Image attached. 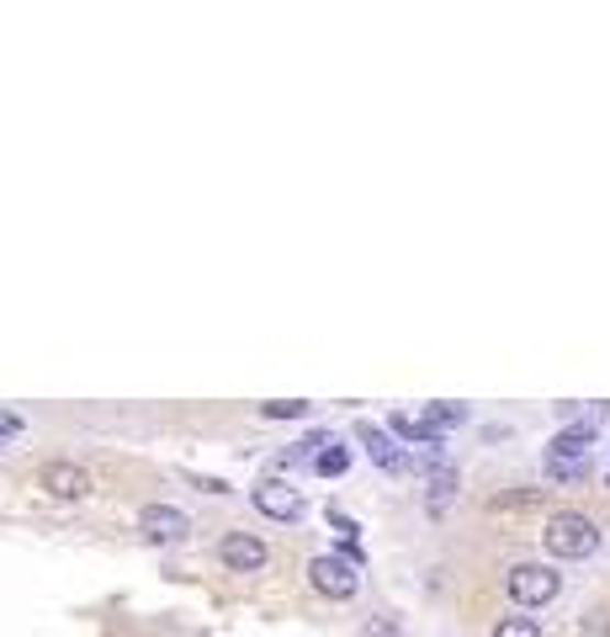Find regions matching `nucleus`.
<instances>
[{
	"label": "nucleus",
	"instance_id": "7ed1b4c3",
	"mask_svg": "<svg viewBox=\"0 0 610 637\" xmlns=\"http://www.w3.org/2000/svg\"><path fill=\"white\" fill-rule=\"evenodd\" d=\"M504 590H510V601H515V606L536 611V606H552V601H557L563 574H557L552 563H515V569L504 574Z\"/></svg>",
	"mask_w": 610,
	"mask_h": 637
},
{
	"label": "nucleus",
	"instance_id": "f257e3e1",
	"mask_svg": "<svg viewBox=\"0 0 610 637\" xmlns=\"http://www.w3.org/2000/svg\"><path fill=\"white\" fill-rule=\"evenodd\" d=\"M600 420H606V409H595L589 420L563 425V430L552 436V447H547V473L552 479H584V473H589V447H595Z\"/></svg>",
	"mask_w": 610,
	"mask_h": 637
},
{
	"label": "nucleus",
	"instance_id": "f8f14e48",
	"mask_svg": "<svg viewBox=\"0 0 610 637\" xmlns=\"http://www.w3.org/2000/svg\"><path fill=\"white\" fill-rule=\"evenodd\" d=\"M452 494H457V468H446V462H441V468L430 473V510H446V499H452Z\"/></svg>",
	"mask_w": 610,
	"mask_h": 637
},
{
	"label": "nucleus",
	"instance_id": "423d86ee",
	"mask_svg": "<svg viewBox=\"0 0 610 637\" xmlns=\"http://www.w3.org/2000/svg\"><path fill=\"white\" fill-rule=\"evenodd\" d=\"M37 488H48L54 499H86V494H91V473H86L80 462L54 457V462H43V468H37Z\"/></svg>",
	"mask_w": 610,
	"mask_h": 637
},
{
	"label": "nucleus",
	"instance_id": "dca6fc26",
	"mask_svg": "<svg viewBox=\"0 0 610 637\" xmlns=\"http://www.w3.org/2000/svg\"><path fill=\"white\" fill-rule=\"evenodd\" d=\"M366 637H398L393 622H366Z\"/></svg>",
	"mask_w": 610,
	"mask_h": 637
},
{
	"label": "nucleus",
	"instance_id": "9b49d317",
	"mask_svg": "<svg viewBox=\"0 0 610 637\" xmlns=\"http://www.w3.org/2000/svg\"><path fill=\"white\" fill-rule=\"evenodd\" d=\"M345 468H351V452H345L335 436H330V441H324V452L313 457V473H319V479H340Z\"/></svg>",
	"mask_w": 610,
	"mask_h": 637
},
{
	"label": "nucleus",
	"instance_id": "6e6552de",
	"mask_svg": "<svg viewBox=\"0 0 610 637\" xmlns=\"http://www.w3.org/2000/svg\"><path fill=\"white\" fill-rule=\"evenodd\" d=\"M138 531H144L149 542H186L191 520H186V510H176V505H144V510H138Z\"/></svg>",
	"mask_w": 610,
	"mask_h": 637
},
{
	"label": "nucleus",
	"instance_id": "4468645a",
	"mask_svg": "<svg viewBox=\"0 0 610 637\" xmlns=\"http://www.w3.org/2000/svg\"><path fill=\"white\" fill-rule=\"evenodd\" d=\"M260 415H266V420H303L308 404L303 398H271V404H260Z\"/></svg>",
	"mask_w": 610,
	"mask_h": 637
},
{
	"label": "nucleus",
	"instance_id": "ddd939ff",
	"mask_svg": "<svg viewBox=\"0 0 610 637\" xmlns=\"http://www.w3.org/2000/svg\"><path fill=\"white\" fill-rule=\"evenodd\" d=\"M425 415H430V425H435V430H452V425L467 420V404H452V398H441V404H430Z\"/></svg>",
	"mask_w": 610,
	"mask_h": 637
},
{
	"label": "nucleus",
	"instance_id": "1a4fd4ad",
	"mask_svg": "<svg viewBox=\"0 0 610 637\" xmlns=\"http://www.w3.org/2000/svg\"><path fill=\"white\" fill-rule=\"evenodd\" d=\"M255 510L271 520H298L303 516V494L292 484H281V479H266V484H255Z\"/></svg>",
	"mask_w": 610,
	"mask_h": 637
},
{
	"label": "nucleus",
	"instance_id": "f03ea898",
	"mask_svg": "<svg viewBox=\"0 0 610 637\" xmlns=\"http://www.w3.org/2000/svg\"><path fill=\"white\" fill-rule=\"evenodd\" d=\"M542 547H547L552 558H589L595 547H600V526L589 516H579V510H557V516L542 526Z\"/></svg>",
	"mask_w": 610,
	"mask_h": 637
},
{
	"label": "nucleus",
	"instance_id": "2eb2a0df",
	"mask_svg": "<svg viewBox=\"0 0 610 637\" xmlns=\"http://www.w3.org/2000/svg\"><path fill=\"white\" fill-rule=\"evenodd\" d=\"M493 637H542V627H536L531 616H504V622L493 627Z\"/></svg>",
	"mask_w": 610,
	"mask_h": 637
},
{
	"label": "nucleus",
	"instance_id": "20e7f679",
	"mask_svg": "<svg viewBox=\"0 0 610 637\" xmlns=\"http://www.w3.org/2000/svg\"><path fill=\"white\" fill-rule=\"evenodd\" d=\"M308 584H313L319 595H330V601H351V595L362 590V574H356V563H345V558H313V563H308Z\"/></svg>",
	"mask_w": 610,
	"mask_h": 637
},
{
	"label": "nucleus",
	"instance_id": "9d476101",
	"mask_svg": "<svg viewBox=\"0 0 610 637\" xmlns=\"http://www.w3.org/2000/svg\"><path fill=\"white\" fill-rule=\"evenodd\" d=\"M388 430H393V436H403V441H420L430 457H441V441H446V430H435V425H430V415H403V409L388 420Z\"/></svg>",
	"mask_w": 610,
	"mask_h": 637
},
{
	"label": "nucleus",
	"instance_id": "0eeeda50",
	"mask_svg": "<svg viewBox=\"0 0 610 637\" xmlns=\"http://www.w3.org/2000/svg\"><path fill=\"white\" fill-rule=\"evenodd\" d=\"M356 441H362L366 457H371L382 473H403V468H409V457H403V447L393 441V430H382V425L362 420V425H356Z\"/></svg>",
	"mask_w": 610,
	"mask_h": 637
},
{
	"label": "nucleus",
	"instance_id": "f3484780",
	"mask_svg": "<svg viewBox=\"0 0 610 637\" xmlns=\"http://www.w3.org/2000/svg\"><path fill=\"white\" fill-rule=\"evenodd\" d=\"M16 430H22V420H16V415H0V441H5V436H16Z\"/></svg>",
	"mask_w": 610,
	"mask_h": 637
},
{
	"label": "nucleus",
	"instance_id": "39448f33",
	"mask_svg": "<svg viewBox=\"0 0 610 637\" xmlns=\"http://www.w3.org/2000/svg\"><path fill=\"white\" fill-rule=\"evenodd\" d=\"M218 558H223V569H234V574H260L271 552H266V542H260L255 531H223Z\"/></svg>",
	"mask_w": 610,
	"mask_h": 637
}]
</instances>
